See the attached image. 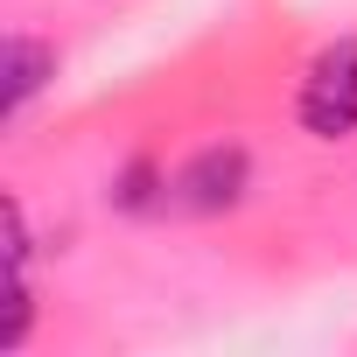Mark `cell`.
Returning <instances> with one entry per match:
<instances>
[{
	"label": "cell",
	"mask_w": 357,
	"mask_h": 357,
	"mask_svg": "<svg viewBox=\"0 0 357 357\" xmlns=\"http://www.w3.org/2000/svg\"><path fill=\"white\" fill-rule=\"evenodd\" d=\"M50 77H56V50L36 36H8V119H22Z\"/></svg>",
	"instance_id": "3"
},
{
	"label": "cell",
	"mask_w": 357,
	"mask_h": 357,
	"mask_svg": "<svg viewBox=\"0 0 357 357\" xmlns=\"http://www.w3.org/2000/svg\"><path fill=\"white\" fill-rule=\"evenodd\" d=\"M294 112H301V126H308L315 140H343V133H357V36L329 43V50L308 63Z\"/></svg>",
	"instance_id": "1"
},
{
	"label": "cell",
	"mask_w": 357,
	"mask_h": 357,
	"mask_svg": "<svg viewBox=\"0 0 357 357\" xmlns=\"http://www.w3.org/2000/svg\"><path fill=\"white\" fill-rule=\"evenodd\" d=\"M245 147H204L190 154L183 168L168 175V211H183V218H218L245 197Z\"/></svg>",
	"instance_id": "2"
}]
</instances>
